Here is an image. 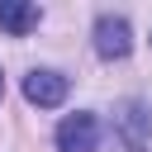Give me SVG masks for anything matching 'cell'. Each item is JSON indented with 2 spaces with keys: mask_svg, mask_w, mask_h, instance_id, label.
Segmentation results:
<instances>
[{
  "mask_svg": "<svg viewBox=\"0 0 152 152\" xmlns=\"http://www.w3.org/2000/svg\"><path fill=\"white\" fill-rule=\"evenodd\" d=\"M114 128H119V138H124L128 152H142L147 138H152V109L142 100H124L119 114H114Z\"/></svg>",
  "mask_w": 152,
  "mask_h": 152,
  "instance_id": "6da1fadb",
  "label": "cell"
},
{
  "mask_svg": "<svg viewBox=\"0 0 152 152\" xmlns=\"http://www.w3.org/2000/svg\"><path fill=\"white\" fill-rule=\"evenodd\" d=\"M95 52H100L104 62L128 57V52H133V28H128V19H119V14H100V19H95Z\"/></svg>",
  "mask_w": 152,
  "mask_h": 152,
  "instance_id": "7a4b0ae2",
  "label": "cell"
},
{
  "mask_svg": "<svg viewBox=\"0 0 152 152\" xmlns=\"http://www.w3.org/2000/svg\"><path fill=\"white\" fill-rule=\"evenodd\" d=\"M95 142H100L95 114H66L57 124V152H95Z\"/></svg>",
  "mask_w": 152,
  "mask_h": 152,
  "instance_id": "3957f363",
  "label": "cell"
},
{
  "mask_svg": "<svg viewBox=\"0 0 152 152\" xmlns=\"http://www.w3.org/2000/svg\"><path fill=\"white\" fill-rule=\"evenodd\" d=\"M24 100L38 104V109L62 104V100H66V76H62V71H48V66L28 71V76H24Z\"/></svg>",
  "mask_w": 152,
  "mask_h": 152,
  "instance_id": "277c9868",
  "label": "cell"
},
{
  "mask_svg": "<svg viewBox=\"0 0 152 152\" xmlns=\"http://www.w3.org/2000/svg\"><path fill=\"white\" fill-rule=\"evenodd\" d=\"M38 19H43L38 5H28V0H0V28H5V33L24 38V33L38 28Z\"/></svg>",
  "mask_w": 152,
  "mask_h": 152,
  "instance_id": "5b68a950",
  "label": "cell"
},
{
  "mask_svg": "<svg viewBox=\"0 0 152 152\" xmlns=\"http://www.w3.org/2000/svg\"><path fill=\"white\" fill-rule=\"evenodd\" d=\"M0 95H5V76H0Z\"/></svg>",
  "mask_w": 152,
  "mask_h": 152,
  "instance_id": "8992f818",
  "label": "cell"
}]
</instances>
